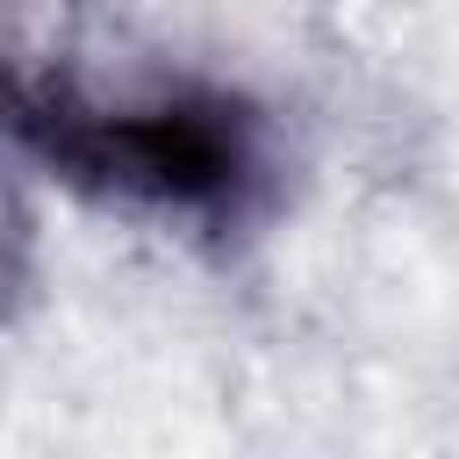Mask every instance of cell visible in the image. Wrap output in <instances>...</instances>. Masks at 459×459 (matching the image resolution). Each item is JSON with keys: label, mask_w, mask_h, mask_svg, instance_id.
Returning a JSON list of instances; mask_svg holds the SVG:
<instances>
[{"label": "cell", "mask_w": 459, "mask_h": 459, "mask_svg": "<svg viewBox=\"0 0 459 459\" xmlns=\"http://www.w3.org/2000/svg\"><path fill=\"white\" fill-rule=\"evenodd\" d=\"M43 172L115 215L237 244L273 215L287 158L273 115L251 93L136 57L122 86L100 93L86 122L43 158Z\"/></svg>", "instance_id": "6da1fadb"}, {"label": "cell", "mask_w": 459, "mask_h": 459, "mask_svg": "<svg viewBox=\"0 0 459 459\" xmlns=\"http://www.w3.org/2000/svg\"><path fill=\"white\" fill-rule=\"evenodd\" d=\"M129 65L93 0H0V143L43 165Z\"/></svg>", "instance_id": "7a4b0ae2"}, {"label": "cell", "mask_w": 459, "mask_h": 459, "mask_svg": "<svg viewBox=\"0 0 459 459\" xmlns=\"http://www.w3.org/2000/svg\"><path fill=\"white\" fill-rule=\"evenodd\" d=\"M36 287H43V215H36V194L22 186V172L0 143V330L22 323Z\"/></svg>", "instance_id": "3957f363"}]
</instances>
